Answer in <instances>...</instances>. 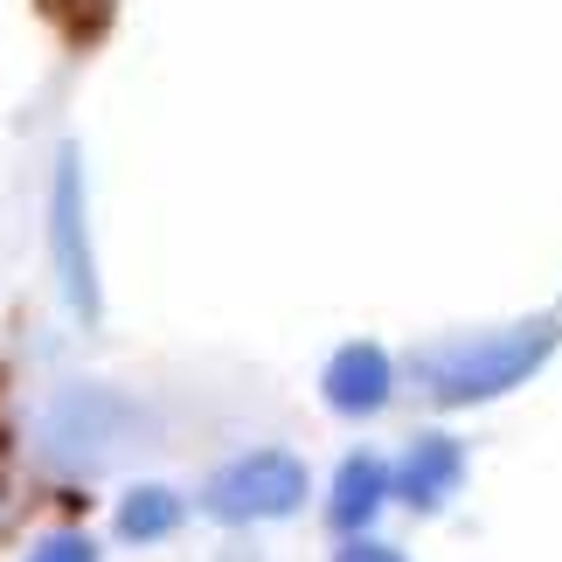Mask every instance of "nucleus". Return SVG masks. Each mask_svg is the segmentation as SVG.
<instances>
[{
  "label": "nucleus",
  "instance_id": "1",
  "mask_svg": "<svg viewBox=\"0 0 562 562\" xmlns=\"http://www.w3.org/2000/svg\"><path fill=\"white\" fill-rule=\"evenodd\" d=\"M549 355H555V319H514V327L424 348L417 375L438 403H486V396H507L514 382H528Z\"/></svg>",
  "mask_w": 562,
  "mask_h": 562
},
{
  "label": "nucleus",
  "instance_id": "2",
  "mask_svg": "<svg viewBox=\"0 0 562 562\" xmlns=\"http://www.w3.org/2000/svg\"><path fill=\"white\" fill-rule=\"evenodd\" d=\"M133 430H139V409L125 403L119 389L70 382V389L49 396V409H42L35 445H42V459L56 472H104L125 445H133Z\"/></svg>",
  "mask_w": 562,
  "mask_h": 562
},
{
  "label": "nucleus",
  "instance_id": "3",
  "mask_svg": "<svg viewBox=\"0 0 562 562\" xmlns=\"http://www.w3.org/2000/svg\"><path fill=\"white\" fill-rule=\"evenodd\" d=\"M49 265H56V292L83 327H98L104 292H98V250H91V194H83V154L63 146L49 167Z\"/></svg>",
  "mask_w": 562,
  "mask_h": 562
},
{
  "label": "nucleus",
  "instance_id": "4",
  "mask_svg": "<svg viewBox=\"0 0 562 562\" xmlns=\"http://www.w3.org/2000/svg\"><path fill=\"white\" fill-rule=\"evenodd\" d=\"M299 501H306V465H299L292 451H250V459L223 465L202 486V507L215 514V521H229V528L278 521V514H292Z\"/></svg>",
  "mask_w": 562,
  "mask_h": 562
},
{
  "label": "nucleus",
  "instance_id": "5",
  "mask_svg": "<svg viewBox=\"0 0 562 562\" xmlns=\"http://www.w3.org/2000/svg\"><path fill=\"white\" fill-rule=\"evenodd\" d=\"M459 480H465V451H459V438H445V430H424L417 445L403 451V465L389 472V493H403L409 507H445L451 493H459Z\"/></svg>",
  "mask_w": 562,
  "mask_h": 562
},
{
  "label": "nucleus",
  "instance_id": "6",
  "mask_svg": "<svg viewBox=\"0 0 562 562\" xmlns=\"http://www.w3.org/2000/svg\"><path fill=\"white\" fill-rule=\"evenodd\" d=\"M389 382H396V369H389V355L375 348V340H355V348H340L327 361V403L348 409V417L382 409L389 403Z\"/></svg>",
  "mask_w": 562,
  "mask_h": 562
},
{
  "label": "nucleus",
  "instance_id": "7",
  "mask_svg": "<svg viewBox=\"0 0 562 562\" xmlns=\"http://www.w3.org/2000/svg\"><path fill=\"white\" fill-rule=\"evenodd\" d=\"M382 501H389V465L369 459V451H355V459L334 472V501H327L334 528H340V535H361V528L382 514Z\"/></svg>",
  "mask_w": 562,
  "mask_h": 562
},
{
  "label": "nucleus",
  "instance_id": "8",
  "mask_svg": "<svg viewBox=\"0 0 562 562\" xmlns=\"http://www.w3.org/2000/svg\"><path fill=\"white\" fill-rule=\"evenodd\" d=\"M181 528V501L167 486H133L119 501V535L125 542H167Z\"/></svg>",
  "mask_w": 562,
  "mask_h": 562
},
{
  "label": "nucleus",
  "instance_id": "9",
  "mask_svg": "<svg viewBox=\"0 0 562 562\" xmlns=\"http://www.w3.org/2000/svg\"><path fill=\"white\" fill-rule=\"evenodd\" d=\"M29 562H98V549H91V535H49V542H35Z\"/></svg>",
  "mask_w": 562,
  "mask_h": 562
},
{
  "label": "nucleus",
  "instance_id": "10",
  "mask_svg": "<svg viewBox=\"0 0 562 562\" xmlns=\"http://www.w3.org/2000/svg\"><path fill=\"white\" fill-rule=\"evenodd\" d=\"M340 562H403V555L382 549V542H348V549H340Z\"/></svg>",
  "mask_w": 562,
  "mask_h": 562
},
{
  "label": "nucleus",
  "instance_id": "11",
  "mask_svg": "<svg viewBox=\"0 0 562 562\" xmlns=\"http://www.w3.org/2000/svg\"><path fill=\"white\" fill-rule=\"evenodd\" d=\"M8 521H14V493L0 486V535H8Z\"/></svg>",
  "mask_w": 562,
  "mask_h": 562
}]
</instances>
